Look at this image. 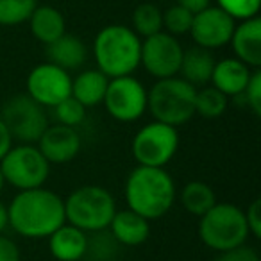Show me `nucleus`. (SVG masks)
<instances>
[{
  "instance_id": "nucleus-1",
  "label": "nucleus",
  "mask_w": 261,
  "mask_h": 261,
  "mask_svg": "<svg viewBox=\"0 0 261 261\" xmlns=\"http://www.w3.org/2000/svg\"><path fill=\"white\" fill-rule=\"evenodd\" d=\"M8 220L23 238H48L66 222L65 200L43 186L22 190L9 202Z\"/></svg>"
},
{
  "instance_id": "nucleus-2",
  "label": "nucleus",
  "mask_w": 261,
  "mask_h": 261,
  "mask_svg": "<svg viewBox=\"0 0 261 261\" xmlns=\"http://www.w3.org/2000/svg\"><path fill=\"white\" fill-rule=\"evenodd\" d=\"M127 210L145 220H158L170 211L175 202V185L165 168L136 167L125 181Z\"/></svg>"
},
{
  "instance_id": "nucleus-3",
  "label": "nucleus",
  "mask_w": 261,
  "mask_h": 261,
  "mask_svg": "<svg viewBox=\"0 0 261 261\" xmlns=\"http://www.w3.org/2000/svg\"><path fill=\"white\" fill-rule=\"evenodd\" d=\"M142 40L125 25H108L98 31L93 41V58L97 68L108 79L133 75L140 66Z\"/></svg>"
},
{
  "instance_id": "nucleus-4",
  "label": "nucleus",
  "mask_w": 261,
  "mask_h": 261,
  "mask_svg": "<svg viewBox=\"0 0 261 261\" xmlns=\"http://www.w3.org/2000/svg\"><path fill=\"white\" fill-rule=\"evenodd\" d=\"M197 88L181 77L158 79L147 91V109L156 122L179 127L195 115Z\"/></svg>"
},
{
  "instance_id": "nucleus-5",
  "label": "nucleus",
  "mask_w": 261,
  "mask_h": 261,
  "mask_svg": "<svg viewBox=\"0 0 261 261\" xmlns=\"http://www.w3.org/2000/svg\"><path fill=\"white\" fill-rule=\"evenodd\" d=\"M115 213L116 204L113 195L97 185L79 186L65 199L66 224L84 232L108 229Z\"/></svg>"
},
{
  "instance_id": "nucleus-6",
  "label": "nucleus",
  "mask_w": 261,
  "mask_h": 261,
  "mask_svg": "<svg viewBox=\"0 0 261 261\" xmlns=\"http://www.w3.org/2000/svg\"><path fill=\"white\" fill-rule=\"evenodd\" d=\"M245 213L229 202H217L207 213L200 217L199 236L202 243L217 252L234 249L249 238Z\"/></svg>"
},
{
  "instance_id": "nucleus-7",
  "label": "nucleus",
  "mask_w": 261,
  "mask_h": 261,
  "mask_svg": "<svg viewBox=\"0 0 261 261\" xmlns=\"http://www.w3.org/2000/svg\"><path fill=\"white\" fill-rule=\"evenodd\" d=\"M0 172L8 185L22 192L43 186L50 174V163L45 160L38 147L20 143L13 145L0 160Z\"/></svg>"
},
{
  "instance_id": "nucleus-8",
  "label": "nucleus",
  "mask_w": 261,
  "mask_h": 261,
  "mask_svg": "<svg viewBox=\"0 0 261 261\" xmlns=\"http://www.w3.org/2000/svg\"><path fill=\"white\" fill-rule=\"evenodd\" d=\"M0 120L8 127L13 142L33 145L38 143L43 130L48 127L45 108L29 95H15L0 109Z\"/></svg>"
},
{
  "instance_id": "nucleus-9",
  "label": "nucleus",
  "mask_w": 261,
  "mask_h": 261,
  "mask_svg": "<svg viewBox=\"0 0 261 261\" xmlns=\"http://www.w3.org/2000/svg\"><path fill=\"white\" fill-rule=\"evenodd\" d=\"M179 149V135L175 127L161 122L143 125L133 138V156L140 167L165 168Z\"/></svg>"
},
{
  "instance_id": "nucleus-10",
  "label": "nucleus",
  "mask_w": 261,
  "mask_h": 261,
  "mask_svg": "<svg viewBox=\"0 0 261 261\" xmlns=\"http://www.w3.org/2000/svg\"><path fill=\"white\" fill-rule=\"evenodd\" d=\"M102 102L115 120L123 123L136 122L147 111V90L133 75L115 77L109 79Z\"/></svg>"
},
{
  "instance_id": "nucleus-11",
  "label": "nucleus",
  "mask_w": 261,
  "mask_h": 261,
  "mask_svg": "<svg viewBox=\"0 0 261 261\" xmlns=\"http://www.w3.org/2000/svg\"><path fill=\"white\" fill-rule=\"evenodd\" d=\"M182 52L185 50L177 38L161 31L142 41L140 65L156 79L175 77L179 73Z\"/></svg>"
},
{
  "instance_id": "nucleus-12",
  "label": "nucleus",
  "mask_w": 261,
  "mask_h": 261,
  "mask_svg": "<svg viewBox=\"0 0 261 261\" xmlns=\"http://www.w3.org/2000/svg\"><path fill=\"white\" fill-rule=\"evenodd\" d=\"M27 95L43 108H54L72 93V77L52 63H41L27 75Z\"/></svg>"
},
{
  "instance_id": "nucleus-13",
  "label": "nucleus",
  "mask_w": 261,
  "mask_h": 261,
  "mask_svg": "<svg viewBox=\"0 0 261 261\" xmlns=\"http://www.w3.org/2000/svg\"><path fill=\"white\" fill-rule=\"evenodd\" d=\"M234 20L222 11L220 8H206L204 11L193 15V22L190 27V34H192L193 41L197 47L207 48H220L229 45L231 36L234 33Z\"/></svg>"
},
{
  "instance_id": "nucleus-14",
  "label": "nucleus",
  "mask_w": 261,
  "mask_h": 261,
  "mask_svg": "<svg viewBox=\"0 0 261 261\" xmlns=\"http://www.w3.org/2000/svg\"><path fill=\"white\" fill-rule=\"evenodd\" d=\"M38 149L50 165H65L75 160L81 150V136L75 127L48 125L38 140Z\"/></svg>"
},
{
  "instance_id": "nucleus-15",
  "label": "nucleus",
  "mask_w": 261,
  "mask_h": 261,
  "mask_svg": "<svg viewBox=\"0 0 261 261\" xmlns=\"http://www.w3.org/2000/svg\"><path fill=\"white\" fill-rule=\"evenodd\" d=\"M232 50L236 59L245 63L249 68L261 66V20L257 16L243 20L231 36Z\"/></svg>"
},
{
  "instance_id": "nucleus-16",
  "label": "nucleus",
  "mask_w": 261,
  "mask_h": 261,
  "mask_svg": "<svg viewBox=\"0 0 261 261\" xmlns=\"http://www.w3.org/2000/svg\"><path fill=\"white\" fill-rule=\"evenodd\" d=\"M250 73H252V70L240 59L225 58L215 63L210 83L213 88L222 91L225 97H240L247 88Z\"/></svg>"
},
{
  "instance_id": "nucleus-17",
  "label": "nucleus",
  "mask_w": 261,
  "mask_h": 261,
  "mask_svg": "<svg viewBox=\"0 0 261 261\" xmlns=\"http://www.w3.org/2000/svg\"><path fill=\"white\" fill-rule=\"evenodd\" d=\"M48 250L56 261H81L86 257L88 232L65 222L48 236Z\"/></svg>"
},
{
  "instance_id": "nucleus-18",
  "label": "nucleus",
  "mask_w": 261,
  "mask_h": 261,
  "mask_svg": "<svg viewBox=\"0 0 261 261\" xmlns=\"http://www.w3.org/2000/svg\"><path fill=\"white\" fill-rule=\"evenodd\" d=\"M109 232L123 247H138L150 234V222L130 210L116 211L109 222Z\"/></svg>"
},
{
  "instance_id": "nucleus-19",
  "label": "nucleus",
  "mask_w": 261,
  "mask_h": 261,
  "mask_svg": "<svg viewBox=\"0 0 261 261\" xmlns=\"http://www.w3.org/2000/svg\"><path fill=\"white\" fill-rule=\"evenodd\" d=\"M47 56L48 63L59 66L65 72H70L81 68L86 63L88 48L81 38L65 33L50 45H47Z\"/></svg>"
},
{
  "instance_id": "nucleus-20",
  "label": "nucleus",
  "mask_w": 261,
  "mask_h": 261,
  "mask_svg": "<svg viewBox=\"0 0 261 261\" xmlns=\"http://www.w3.org/2000/svg\"><path fill=\"white\" fill-rule=\"evenodd\" d=\"M215 63L217 61H215L211 50L195 45L182 52L181 66H179L181 79H185L192 86H204L210 83Z\"/></svg>"
},
{
  "instance_id": "nucleus-21",
  "label": "nucleus",
  "mask_w": 261,
  "mask_h": 261,
  "mask_svg": "<svg viewBox=\"0 0 261 261\" xmlns=\"http://www.w3.org/2000/svg\"><path fill=\"white\" fill-rule=\"evenodd\" d=\"M27 22L31 25L33 36L43 45H50L66 33L65 16L52 6H36Z\"/></svg>"
},
{
  "instance_id": "nucleus-22",
  "label": "nucleus",
  "mask_w": 261,
  "mask_h": 261,
  "mask_svg": "<svg viewBox=\"0 0 261 261\" xmlns=\"http://www.w3.org/2000/svg\"><path fill=\"white\" fill-rule=\"evenodd\" d=\"M109 79L98 68L84 70L75 79H72V97L79 100L84 108H95L102 104Z\"/></svg>"
},
{
  "instance_id": "nucleus-23",
  "label": "nucleus",
  "mask_w": 261,
  "mask_h": 261,
  "mask_svg": "<svg viewBox=\"0 0 261 261\" xmlns=\"http://www.w3.org/2000/svg\"><path fill=\"white\" fill-rule=\"evenodd\" d=\"M181 204L190 215L202 217L217 204V197L210 185L202 181H192L181 190Z\"/></svg>"
},
{
  "instance_id": "nucleus-24",
  "label": "nucleus",
  "mask_w": 261,
  "mask_h": 261,
  "mask_svg": "<svg viewBox=\"0 0 261 261\" xmlns=\"http://www.w3.org/2000/svg\"><path fill=\"white\" fill-rule=\"evenodd\" d=\"M133 31L138 36L149 38L163 31V11L156 4L143 2L133 11Z\"/></svg>"
},
{
  "instance_id": "nucleus-25",
  "label": "nucleus",
  "mask_w": 261,
  "mask_h": 261,
  "mask_svg": "<svg viewBox=\"0 0 261 261\" xmlns=\"http://www.w3.org/2000/svg\"><path fill=\"white\" fill-rule=\"evenodd\" d=\"M227 109V97L213 86L197 90L195 93V113L202 118H220Z\"/></svg>"
},
{
  "instance_id": "nucleus-26",
  "label": "nucleus",
  "mask_w": 261,
  "mask_h": 261,
  "mask_svg": "<svg viewBox=\"0 0 261 261\" xmlns=\"http://www.w3.org/2000/svg\"><path fill=\"white\" fill-rule=\"evenodd\" d=\"M38 0H0V25L13 27L27 22Z\"/></svg>"
},
{
  "instance_id": "nucleus-27",
  "label": "nucleus",
  "mask_w": 261,
  "mask_h": 261,
  "mask_svg": "<svg viewBox=\"0 0 261 261\" xmlns=\"http://www.w3.org/2000/svg\"><path fill=\"white\" fill-rule=\"evenodd\" d=\"M52 111H54L56 123L68 127H77L79 123H83L84 116H86V108L79 100H75L72 95L61 100L59 104H56Z\"/></svg>"
},
{
  "instance_id": "nucleus-28",
  "label": "nucleus",
  "mask_w": 261,
  "mask_h": 261,
  "mask_svg": "<svg viewBox=\"0 0 261 261\" xmlns=\"http://www.w3.org/2000/svg\"><path fill=\"white\" fill-rule=\"evenodd\" d=\"M193 22V15L190 11H186L185 8H181L179 4L168 8L163 13V27L167 31L165 33L172 34V36H182V34L190 33V27Z\"/></svg>"
},
{
  "instance_id": "nucleus-29",
  "label": "nucleus",
  "mask_w": 261,
  "mask_h": 261,
  "mask_svg": "<svg viewBox=\"0 0 261 261\" xmlns=\"http://www.w3.org/2000/svg\"><path fill=\"white\" fill-rule=\"evenodd\" d=\"M218 8L225 11L232 20H249L257 16L261 8V0H217Z\"/></svg>"
},
{
  "instance_id": "nucleus-30",
  "label": "nucleus",
  "mask_w": 261,
  "mask_h": 261,
  "mask_svg": "<svg viewBox=\"0 0 261 261\" xmlns=\"http://www.w3.org/2000/svg\"><path fill=\"white\" fill-rule=\"evenodd\" d=\"M243 97H245V102L252 113L256 116L261 115V72L259 70H252L250 73V79L247 83V88L243 90Z\"/></svg>"
},
{
  "instance_id": "nucleus-31",
  "label": "nucleus",
  "mask_w": 261,
  "mask_h": 261,
  "mask_svg": "<svg viewBox=\"0 0 261 261\" xmlns=\"http://www.w3.org/2000/svg\"><path fill=\"white\" fill-rule=\"evenodd\" d=\"M215 261H259V256H257V252L252 247H247L243 243V245L234 247V249L218 252Z\"/></svg>"
},
{
  "instance_id": "nucleus-32",
  "label": "nucleus",
  "mask_w": 261,
  "mask_h": 261,
  "mask_svg": "<svg viewBox=\"0 0 261 261\" xmlns=\"http://www.w3.org/2000/svg\"><path fill=\"white\" fill-rule=\"evenodd\" d=\"M243 213H245L249 232L256 236V238H261V200H252L250 206L247 207V211H243Z\"/></svg>"
},
{
  "instance_id": "nucleus-33",
  "label": "nucleus",
  "mask_w": 261,
  "mask_h": 261,
  "mask_svg": "<svg viewBox=\"0 0 261 261\" xmlns=\"http://www.w3.org/2000/svg\"><path fill=\"white\" fill-rule=\"evenodd\" d=\"M20 249L13 240L0 234V261H20Z\"/></svg>"
},
{
  "instance_id": "nucleus-34",
  "label": "nucleus",
  "mask_w": 261,
  "mask_h": 261,
  "mask_svg": "<svg viewBox=\"0 0 261 261\" xmlns=\"http://www.w3.org/2000/svg\"><path fill=\"white\" fill-rule=\"evenodd\" d=\"M177 4L181 6V8H185L186 11H190L192 15H197V13L210 8L211 0H177Z\"/></svg>"
},
{
  "instance_id": "nucleus-35",
  "label": "nucleus",
  "mask_w": 261,
  "mask_h": 261,
  "mask_svg": "<svg viewBox=\"0 0 261 261\" xmlns=\"http://www.w3.org/2000/svg\"><path fill=\"white\" fill-rule=\"evenodd\" d=\"M11 147H13V138H11V135H9L8 127L0 120V160L9 152Z\"/></svg>"
},
{
  "instance_id": "nucleus-36",
  "label": "nucleus",
  "mask_w": 261,
  "mask_h": 261,
  "mask_svg": "<svg viewBox=\"0 0 261 261\" xmlns=\"http://www.w3.org/2000/svg\"><path fill=\"white\" fill-rule=\"evenodd\" d=\"M9 225V220H8V206L0 202V234L4 232V229Z\"/></svg>"
},
{
  "instance_id": "nucleus-37",
  "label": "nucleus",
  "mask_w": 261,
  "mask_h": 261,
  "mask_svg": "<svg viewBox=\"0 0 261 261\" xmlns=\"http://www.w3.org/2000/svg\"><path fill=\"white\" fill-rule=\"evenodd\" d=\"M6 181H4V175H2V172H0V193H2V188H4Z\"/></svg>"
}]
</instances>
